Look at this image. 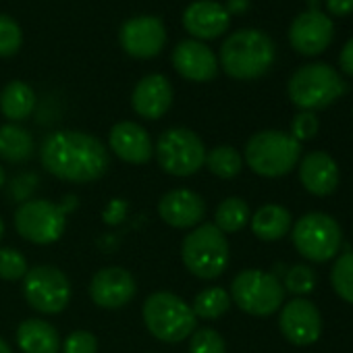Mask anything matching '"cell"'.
<instances>
[{
    "label": "cell",
    "mask_w": 353,
    "mask_h": 353,
    "mask_svg": "<svg viewBox=\"0 0 353 353\" xmlns=\"http://www.w3.org/2000/svg\"><path fill=\"white\" fill-rule=\"evenodd\" d=\"M40 160L50 174L69 183L98 181L110 166L104 143L92 133L73 129L48 133L40 148Z\"/></svg>",
    "instance_id": "obj_1"
},
{
    "label": "cell",
    "mask_w": 353,
    "mask_h": 353,
    "mask_svg": "<svg viewBox=\"0 0 353 353\" xmlns=\"http://www.w3.org/2000/svg\"><path fill=\"white\" fill-rule=\"evenodd\" d=\"M274 59V42L260 30H239L221 46L223 71L239 81H252L266 75Z\"/></svg>",
    "instance_id": "obj_2"
},
{
    "label": "cell",
    "mask_w": 353,
    "mask_h": 353,
    "mask_svg": "<svg viewBox=\"0 0 353 353\" xmlns=\"http://www.w3.org/2000/svg\"><path fill=\"white\" fill-rule=\"evenodd\" d=\"M243 160L256 174L279 179L299 164L301 143L287 131L264 129L248 139Z\"/></svg>",
    "instance_id": "obj_3"
},
{
    "label": "cell",
    "mask_w": 353,
    "mask_h": 353,
    "mask_svg": "<svg viewBox=\"0 0 353 353\" xmlns=\"http://www.w3.org/2000/svg\"><path fill=\"white\" fill-rule=\"evenodd\" d=\"M145 328L162 343H181L198 328L192 305L170 291L152 293L141 307Z\"/></svg>",
    "instance_id": "obj_4"
},
{
    "label": "cell",
    "mask_w": 353,
    "mask_h": 353,
    "mask_svg": "<svg viewBox=\"0 0 353 353\" xmlns=\"http://www.w3.org/2000/svg\"><path fill=\"white\" fill-rule=\"evenodd\" d=\"M181 260L194 276L214 281L231 262L229 239L214 223H202L185 235L181 243Z\"/></svg>",
    "instance_id": "obj_5"
},
{
    "label": "cell",
    "mask_w": 353,
    "mask_h": 353,
    "mask_svg": "<svg viewBox=\"0 0 353 353\" xmlns=\"http://www.w3.org/2000/svg\"><path fill=\"white\" fill-rule=\"evenodd\" d=\"M345 90L347 83L339 71L326 63H310L299 67L287 83L289 100L299 110L310 112L330 106L345 94Z\"/></svg>",
    "instance_id": "obj_6"
},
{
    "label": "cell",
    "mask_w": 353,
    "mask_h": 353,
    "mask_svg": "<svg viewBox=\"0 0 353 353\" xmlns=\"http://www.w3.org/2000/svg\"><path fill=\"white\" fill-rule=\"evenodd\" d=\"M77 206V198H65L63 204H52L50 200H28L15 212L17 233L36 243L50 245L59 241L67 227V214Z\"/></svg>",
    "instance_id": "obj_7"
},
{
    "label": "cell",
    "mask_w": 353,
    "mask_h": 353,
    "mask_svg": "<svg viewBox=\"0 0 353 353\" xmlns=\"http://www.w3.org/2000/svg\"><path fill=\"white\" fill-rule=\"evenodd\" d=\"M285 287L279 276L258 268L241 270L231 283V301L256 318H268L276 314L285 303Z\"/></svg>",
    "instance_id": "obj_8"
},
{
    "label": "cell",
    "mask_w": 353,
    "mask_h": 353,
    "mask_svg": "<svg viewBox=\"0 0 353 353\" xmlns=\"http://www.w3.org/2000/svg\"><path fill=\"white\" fill-rule=\"evenodd\" d=\"M291 241L301 258L314 264H324L339 256L343 233L330 214L307 212L293 223Z\"/></svg>",
    "instance_id": "obj_9"
},
{
    "label": "cell",
    "mask_w": 353,
    "mask_h": 353,
    "mask_svg": "<svg viewBox=\"0 0 353 353\" xmlns=\"http://www.w3.org/2000/svg\"><path fill=\"white\" fill-rule=\"evenodd\" d=\"M154 156L164 172L172 176H192L204 166L206 148L196 131L188 127H170L158 137Z\"/></svg>",
    "instance_id": "obj_10"
},
{
    "label": "cell",
    "mask_w": 353,
    "mask_h": 353,
    "mask_svg": "<svg viewBox=\"0 0 353 353\" xmlns=\"http://www.w3.org/2000/svg\"><path fill=\"white\" fill-rule=\"evenodd\" d=\"M23 295L40 314H61L71 299V283L67 274L50 264L30 268L23 276Z\"/></svg>",
    "instance_id": "obj_11"
},
{
    "label": "cell",
    "mask_w": 353,
    "mask_h": 353,
    "mask_svg": "<svg viewBox=\"0 0 353 353\" xmlns=\"http://www.w3.org/2000/svg\"><path fill=\"white\" fill-rule=\"evenodd\" d=\"M279 328L291 345L307 347L314 345L322 334V314L310 299L293 297L281 307Z\"/></svg>",
    "instance_id": "obj_12"
},
{
    "label": "cell",
    "mask_w": 353,
    "mask_h": 353,
    "mask_svg": "<svg viewBox=\"0 0 353 353\" xmlns=\"http://www.w3.org/2000/svg\"><path fill=\"white\" fill-rule=\"evenodd\" d=\"M334 38V26L328 15L318 9L299 13L289 28V44L303 57L322 54Z\"/></svg>",
    "instance_id": "obj_13"
},
{
    "label": "cell",
    "mask_w": 353,
    "mask_h": 353,
    "mask_svg": "<svg viewBox=\"0 0 353 353\" xmlns=\"http://www.w3.org/2000/svg\"><path fill=\"white\" fill-rule=\"evenodd\" d=\"M121 48L133 59L158 57L166 44V30L158 17H133L119 32Z\"/></svg>",
    "instance_id": "obj_14"
},
{
    "label": "cell",
    "mask_w": 353,
    "mask_h": 353,
    "mask_svg": "<svg viewBox=\"0 0 353 353\" xmlns=\"http://www.w3.org/2000/svg\"><path fill=\"white\" fill-rule=\"evenodd\" d=\"M137 293L135 279L121 266H108L98 270L90 281V297L98 307L119 310L127 305Z\"/></svg>",
    "instance_id": "obj_15"
},
{
    "label": "cell",
    "mask_w": 353,
    "mask_h": 353,
    "mask_svg": "<svg viewBox=\"0 0 353 353\" xmlns=\"http://www.w3.org/2000/svg\"><path fill=\"white\" fill-rule=\"evenodd\" d=\"M297 172H299L301 188L316 198L332 196L339 188V181H341L336 160L328 152H322V150L307 152L299 160Z\"/></svg>",
    "instance_id": "obj_16"
},
{
    "label": "cell",
    "mask_w": 353,
    "mask_h": 353,
    "mask_svg": "<svg viewBox=\"0 0 353 353\" xmlns=\"http://www.w3.org/2000/svg\"><path fill=\"white\" fill-rule=\"evenodd\" d=\"M158 214L172 229H196L206 216V202L192 190H172L160 198Z\"/></svg>",
    "instance_id": "obj_17"
},
{
    "label": "cell",
    "mask_w": 353,
    "mask_h": 353,
    "mask_svg": "<svg viewBox=\"0 0 353 353\" xmlns=\"http://www.w3.org/2000/svg\"><path fill=\"white\" fill-rule=\"evenodd\" d=\"M172 67L190 81H212L219 75L216 54L200 40H183L172 50Z\"/></svg>",
    "instance_id": "obj_18"
},
{
    "label": "cell",
    "mask_w": 353,
    "mask_h": 353,
    "mask_svg": "<svg viewBox=\"0 0 353 353\" xmlns=\"http://www.w3.org/2000/svg\"><path fill=\"white\" fill-rule=\"evenodd\" d=\"M231 26V15L216 0H196L183 11V28L196 40H216Z\"/></svg>",
    "instance_id": "obj_19"
},
{
    "label": "cell",
    "mask_w": 353,
    "mask_h": 353,
    "mask_svg": "<svg viewBox=\"0 0 353 353\" xmlns=\"http://www.w3.org/2000/svg\"><path fill=\"white\" fill-rule=\"evenodd\" d=\"M170 104H172V85L160 73L141 77L131 94L133 110L148 121H158L160 117H164Z\"/></svg>",
    "instance_id": "obj_20"
},
{
    "label": "cell",
    "mask_w": 353,
    "mask_h": 353,
    "mask_svg": "<svg viewBox=\"0 0 353 353\" xmlns=\"http://www.w3.org/2000/svg\"><path fill=\"white\" fill-rule=\"evenodd\" d=\"M108 143L110 150L129 164H145L154 156V143L150 133L133 121L117 123L108 133Z\"/></svg>",
    "instance_id": "obj_21"
},
{
    "label": "cell",
    "mask_w": 353,
    "mask_h": 353,
    "mask_svg": "<svg viewBox=\"0 0 353 353\" xmlns=\"http://www.w3.org/2000/svg\"><path fill=\"white\" fill-rule=\"evenodd\" d=\"M17 345L23 353H59L61 334L50 322L28 318L17 328Z\"/></svg>",
    "instance_id": "obj_22"
},
{
    "label": "cell",
    "mask_w": 353,
    "mask_h": 353,
    "mask_svg": "<svg viewBox=\"0 0 353 353\" xmlns=\"http://www.w3.org/2000/svg\"><path fill=\"white\" fill-rule=\"evenodd\" d=\"M250 225H252V233L260 241H279L291 233L293 216L285 206L266 204L254 212V216L250 219Z\"/></svg>",
    "instance_id": "obj_23"
},
{
    "label": "cell",
    "mask_w": 353,
    "mask_h": 353,
    "mask_svg": "<svg viewBox=\"0 0 353 353\" xmlns=\"http://www.w3.org/2000/svg\"><path fill=\"white\" fill-rule=\"evenodd\" d=\"M36 108V94L26 81H11L0 92V112L11 123H21L32 117Z\"/></svg>",
    "instance_id": "obj_24"
},
{
    "label": "cell",
    "mask_w": 353,
    "mask_h": 353,
    "mask_svg": "<svg viewBox=\"0 0 353 353\" xmlns=\"http://www.w3.org/2000/svg\"><path fill=\"white\" fill-rule=\"evenodd\" d=\"M34 156V137L32 133L17 125V123H7L0 127V158L21 164L28 162Z\"/></svg>",
    "instance_id": "obj_25"
},
{
    "label": "cell",
    "mask_w": 353,
    "mask_h": 353,
    "mask_svg": "<svg viewBox=\"0 0 353 353\" xmlns=\"http://www.w3.org/2000/svg\"><path fill=\"white\" fill-rule=\"evenodd\" d=\"M204 166L219 179H235L243 168V156L233 145H216L206 152Z\"/></svg>",
    "instance_id": "obj_26"
},
{
    "label": "cell",
    "mask_w": 353,
    "mask_h": 353,
    "mask_svg": "<svg viewBox=\"0 0 353 353\" xmlns=\"http://www.w3.org/2000/svg\"><path fill=\"white\" fill-rule=\"evenodd\" d=\"M252 219L250 206L241 198H227L219 204L214 212V225L225 233H239Z\"/></svg>",
    "instance_id": "obj_27"
},
{
    "label": "cell",
    "mask_w": 353,
    "mask_h": 353,
    "mask_svg": "<svg viewBox=\"0 0 353 353\" xmlns=\"http://www.w3.org/2000/svg\"><path fill=\"white\" fill-rule=\"evenodd\" d=\"M231 295L223 289V287H208L204 291H200L192 303V310L196 314V318L202 320H219L221 316H225L231 307Z\"/></svg>",
    "instance_id": "obj_28"
},
{
    "label": "cell",
    "mask_w": 353,
    "mask_h": 353,
    "mask_svg": "<svg viewBox=\"0 0 353 353\" xmlns=\"http://www.w3.org/2000/svg\"><path fill=\"white\" fill-rule=\"evenodd\" d=\"M330 285L343 301L353 305V250L336 256L330 268Z\"/></svg>",
    "instance_id": "obj_29"
},
{
    "label": "cell",
    "mask_w": 353,
    "mask_h": 353,
    "mask_svg": "<svg viewBox=\"0 0 353 353\" xmlns=\"http://www.w3.org/2000/svg\"><path fill=\"white\" fill-rule=\"evenodd\" d=\"M281 283H283L285 291H289L291 295L305 297L316 289L318 276H316L314 268H310L307 264H293V266L287 268Z\"/></svg>",
    "instance_id": "obj_30"
},
{
    "label": "cell",
    "mask_w": 353,
    "mask_h": 353,
    "mask_svg": "<svg viewBox=\"0 0 353 353\" xmlns=\"http://www.w3.org/2000/svg\"><path fill=\"white\" fill-rule=\"evenodd\" d=\"M30 266L21 252L15 248H0V279L3 281H19L28 274Z\"/></svg>",
    "instance_id": "obj_31"
},
{
    "label": "cell",
    "mask_w": 353,
    "mask_h": 353,
    "mask_svg": "<svg viewBox=\"0 0 353 353\" xmlns=\"http://www.w3.org/2000/svg\"><path fill=\"white\" fill-rule=\"evenodd\" d=\"M190 353H227V343L214 328H196L190 341Z\"/></svg>",
    "instance_id": "obj_32"
},
{
    "label": "cell",
    "mask_w": 353,
    "mask_h": 353,
    "mask_svg": "<svg viewBox=\"0 0 353 353\" xmlns=\"http://www.w3.org/2000/svg\"><path fill=\"white\" fill-rule=\"evenodd\" d=\"M21 44H23V34L19 23L7 15H0V57L7 59L17 54Z\"/></svg>",
    "instance_id": "obj_33"
},
{
    "label": "cell",
    "mask_w": 353,
    "mask_h": 353,
    "mask_svg": "<svg viewBox=\"0 0 353 353\" xmlns=\"http://www.w3.org/2000/svg\"><path fill=\"white\" fill-rule=\"evenodd\" d=\"M318 129H320V121H318L316 112H310V110H299L291 121V135L299 143H303L307 139H314Z\"/></svg>",
    "instance_id": "obj_34"
},
{
    "label": "cell",
    "mask_w": 353,
    "mask_h": 353,
    "mask_svg": "<svg viewBox=\"0 0 353 353\" xmlns=\"http://www.w3.org/2000/svg\"><path fill=\"white\" fill-rule=\"evenodd\" d=\"M63 353H98V339L90 330H75L65 339Z\"/></svg>",
    "instance_id": "obj_35"
},
{
    "label": "cell",
    "mask_w": 353,
    "mask_h": 353,
    "mask_svg": "<svg viewBox=\"0 0 353 353\" xmlns=\"http://www.w3.org/2000/svg\"><path fill=\"white\" fill-rule=\"evenodd\" d=\"M339 67L343 69L345 75L353 77V38L347 40V44L343 46V50L339 54Z\"/></svg>",
    "instance_id": "obj_36"
},
{
    "label": "cell",
    "mask_w": 353,
    "mask_h": 353,
    "mask_svg": "<svg viewBox=\"0 0 353 353\" xmlns=\"http://www.w3.org/2000/svg\"><path fill=\"white\" fill-rule=\"evenodd\" d=\"M326 9L334 17H347L353 13V0H326Z\"/></svg>",
    "instance_id": "obj_37"
},
{
    "label": "cell",
    "mask_w": 353,
    "mask_h": 353,
    "mask_svg": "<svg viewBox=\"0 0 353 353\" xmlns=\"http://www.w3.org/2000/svg\"><path fill=\"white\" fill-rule=\"evenodd\" d=\"M225 9L229 15H245L250 9V0H227Z\"/></svg>",
    "instance_id": "obj_38"
},
{
    "label": "cell",
    "mask_w": 353,
    "mask_h": 353,
    "mask_svg": "<svg viewBox=\"0 0 353 353\" xmlns=\"http://www.w3.org/2000/svg\"><path fill=\"white\" fill-rule=\"evenodd\" d=\"M0 353H13V351H11V347H9V343H7V341H3V339H0Z\"/></svg>",
    "instance_id": "obj_39"
},
{
    "label": "cell",
    "mask_w": 353,
    "mask_h": 353,
    "mask_svg": "<svg viewBox=\"0 0 353 353\" xmlns=\"http://www.w3.org/2000/svg\"><path fill=\"white\" fill-rule=\"evenodd\" d=\"M3 185H5V170L0 166V190H3Z\"/></svg>",
    "instance_id": "obj_40"
},
{
    "label": "cell",
    "mask_w": 353,
    "mask_h": 353,
    "mask_svg": "<svg viewBox=\"0 0 353 353\" xmlns=\"http://www.w3.org/2000/svg\"><path fill=\"white\" fill-rule=\"evenodd\" d=\"M3 235H5V223H3V219H0V239H3Z\"/></svg>",
    "instance_id": "obj_41"
},
{
    "label": "cell",
    "mask_w": 353,
    "mask_h": 353,
    "mask_svg": "<svg viewBox=\"0 0 353 353\" xmlns=\"http://www.w3.org/2000/svg\"><path fill=\"white\" fill-rule=\"evenodd\" d=\"M351 114H353V110H351Z\"/></svg>",
    "instance_id": "obj_42"
}]
</instances>
